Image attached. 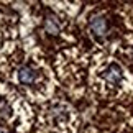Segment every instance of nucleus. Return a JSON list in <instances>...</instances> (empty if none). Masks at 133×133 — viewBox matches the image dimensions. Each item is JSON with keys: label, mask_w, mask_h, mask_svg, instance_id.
I'll return each mask as SVG.
<instances>
[{"label": "nucleus", "mask_w": 133, "mask_h": 133, "mask_svg": "<svg viewBox=\"0 0 133 133\" xmlns=\"http://www.w3.org/2000/svg\"><path fill=\"white\" fill-rule=\"evenodd\" d=\"M0 71L12 87L35 102L53 99L54 77L36 46L12 39L2 51Z\"/></svg>", "instance_id": "nucleus-1"}, {"label": "nucleus", "mask_w": 133, "mask_h": 133, "mask_svg": "<svg viewBox=\"0 0 133 133\" xmlns=\"http://www.w3.org/2000/svg\"><path fill=\"white\" fill-rule=\"evenodd\" d=\"M31 107L12 85L0 84V130L26 133L31 127Z\"/></svg>", "instance_id": "nucleus-2"}, {"label": "nucleus", "mask_w": 133, "mask_h": 133, "mask_svg": "<svg viewBox=\"0 0 133 133\" xmlns=\"http://www.w3.org/2000/svg\"><path fill=\"white\" fill-rule=\"evenodd\" d=\"M90 82L102 95L114 99L130 92L131 76L112 58L97 59L90 69Z\"/></svg>", "instance_id": "nucleus-3"}, {"label": "nucleus", "mask_w": 133, "mask_h": 133, "mask_svg": "<svg viewBox=\"0 0 133 133\" xmlns=\"http://www.w3.org/2000/svg\"><path fill=\"white\" fill-rule=\"evenodd\" d=\"M38 123L39 130L48 133H74L77 128V115L69 102L53 97L43 104Z\"/></svg>", "instance_id": "nucleus-4"}, {"label": "nucleus", "mask_w": 133, "mask_h": 133, "mask_svg": "<svg viewBox=\"0 0 133 133\" xmlns=\"http://www.w3.org/2000/svg\"><path fill=\"white\" fill-rule=\"evenodd\" d=\"M39 28L41 33L48 38H61L66 30V20L63 15H59L56 10H44L39 17Z\"/></svg>", "instance_id": "nucleus-5"}, {"label": "nucleus", "mask_w": 133, "mask_h": 133, "mask_svg": "<svg viewBox=\"0 0 133 133\" xmlns=\"http://www.w3.org/2000/svg\"><path fill=\"white\" fill-rule=\"evenodd\" d=\"M87 26H89V31L92 33V36H97L100 39L107 38L110 35V22L107 18L105 13L102 12H97V13H92L89 20H87Z\"/></svg>", "instance_id": "nucleus-6"}, {"label": "nucleus", "mask_w": 133, "mask_h": 133, "mask_svg": "<svg viewBox=\"0 0 133 133\" xmlns=\"http://www.w3.org/2000/svg\"><path fill=\"white\" fill-rule=\"evenodd\" d=\"M127 54L130 56V59H133V43H130V46H128V51H127Z\"/></svg>", "instance_id": "nucleus-7"}, {"label": "nucleus", "mask_w": 133, "mask_h": 133, "mask_svg": "<svg viewBox=\"0 0 133 133\" xmlns=\"http://www.w3.org/2000/svg\"><path fill=\"white\" fill-rule=\"evenodd\" d=\"M38 133H48V131H43V130H39V131H38Z\"/></svg>", "instance_id": "nucleus-8"}, {"label": "nucleus", "mask_w": 133, "mask_h": 133, "mask_svg": "<svg viewBox=\"0 0 133 133\" xmlns=\"http://www.w3.org/2000/svg\"><path fill=\"white\" fill-rule=\"evenodd\" d=\"M0 38H2V31H0Z\"/></svg>", "instance_id": "nucleus-9"}]
</instances>
